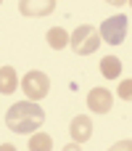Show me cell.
<instances>
[{"label":"cell","instance_id":"obj_10","mask_svg":"<svg viewBox=\"0 0 132 151\" xmlns=\"http://www.w3.org/2000/svg\"><path fill=\"white\" fill-rule=\"evenodd\" d=\"M101 74H103L106 80H116V77L122 74V61H119L116 56H103V58H101Z\"/></svg>","mask_w":132,"mask_h":151},{"label":"cell","instance_id":"obj_6","mask_svg":"<svg viewBox=\"0 0 132 151\" xmlns=\"http://www.w3.org/2000/svg\"><path fill=\"white\" fill-rule=\"evenodd\" d=\"M69 135H71L74 143H85V141H90V135H93V119H90L87 114L74 117L71 125H69Z\"/></svg>","mask_w":132,"mask_h":151},{"label":"cell","instance_id":"obj_9","mask_svg":"<svg viewBox=\"0 0 132 151\" xmlns=\"http://www.w3.org/2000/svg\"><path fill=\"white\" fill-rule=\"evenodd\" d=\"M45 40H48V45H50L53 50H61V48L69 45V32H66L64 27H53V29H48Z\"/></svg>","mask_w":132,"mask_h":151},{"label":"cell","instance_id":"obj_13","mask_svg":"<svg viewBox=\"0 0 132 151\" xmlns=\"http://www.w3.org/2000/svg\"><path fill=\"white\" fill-rule=\"evenodd\" d=\"M108 151H132V141H130V138H124V141H116V143H114Z\"/></svg>","mask_w":132,"mask_h":151},{"label":"cell","instance_id":"obj_7","mask_svg":"<svg viewBox=\"0 0 132 151\" xmlns=\"http://www.w3.org/2000/svg\"><path fill=\"white\" fill-rule=\"evenodd\" d=\"M19 11L24 16H48L56 11V0H21Z\"/></svg>","mask_w":132,"mask_h":151},{"label":"cell","instance_id":"obj_12","mask_svg":"<svg viewBox=\"0 0 132 151\" xmlns=\"http://www.w3.org/2000/svg\"><path fill=\"white\" fill-rule=\"evenodd\" d=\"M116 93H119V98L132 101V80H122V82H119V88H116Z\"/></svg>","mask_w":132,"mask_h":151},{"label":"cell","instance_id":"obj_11","mask_svg":"<svg viewBox=\"0 0 132 151\" xmlns=\"http://www.w3.org/2000/svg\"><path fill=\"white\" fill-rule=\"evenodd\" d=\"M29 151H53V138L48 133H32L29 138Z\"/></svg>","mask_w":132,"mask_h":151},{"label":"cell","instance_id":"obj_4","mask_svg":"<svg viewBox=\"0 0 132 151\" xmlns=\"http://www.w3.org/2000/svg\"><path fill=\"white\" fill-rule=\"evenodd\" d=\"M101 40H106L108 45H122L124 42V35H127V16L124 13H116V16H108L101 29H98Z\"/></svg>","mask_w":132,"mask_h":151},{"label":"cell","instance_id":"obj_5","mask_svg":"<svg viewBox=\"0 0 132 151\" xmlns=\"http://www.w3.org/2000/svg\"><path fill=\"white\" fill-rule=\"evenodd\" d=\"M87 106H90V111H95V114H108L111 106H114L111 90H106V88H93V90L87 93Z\"/></svg>","mask_w":132,"mask_h":151},{"label":"cell","instance_id":"obj_3","mask_svg":"<svg viewBox=\"0 0 132 151\" xmlns=\"http://www.w3.org/2000/svg\"><path fill=\"white\" fill-rule=\"evenodd\" d=\"M21 90H24V96H26L32 104H37L40 98L48 96V90H50V80H48L45 72L32 69V72L24 74V80H21Z\"/></svg>","mask_w":132,"mask_h":151},{"label":"cell","instance_id":"obj_15","mask_svg":"<svg viewBox=\"0 0 132 151\" xmlns=\"http://www.w3.org/2000/svg\"><path fill=\"white\" fill-rule=\"evenodd\" d=\"M0 151H16V146H13V143H3V146H0Z\"/></svg>","mask_w":132,"mask_h":151},{"label":"cell","instance_id":"obj_1","mask_svg":"<svg viewBox=\"0 0 132 151\" xmlns=\"http://www.w3.org/2000/svg\"><path fill=\"white\" fill-rule=\"evenodd\" d=\"M42 122H45V111H42L40 104H32V101H19V104H13V106L5 111V125H8V130L21 133V135L37 133V130L42 127Z\"/></svg>","mask_w":132,"mask_h":151},{"label":"cell","instance_id":"obj_2","mask_svg":"<svg viewBox=\"0 0 132 151\" xmlns=\"http://www.w3.org/2000/svg\"><path fill=\"white\" fill-rule=\"evenodd\" d=\"M69 45H71V50H74L77 56H90V53L98 50V45H101V35H98L95 27L82 24V27H77V29L69 35Z\"/></svg>","mask_w":132,"mask_h":151},{"label":"cell","instance_id":"obj_8","mask_svg":"<svg viewBox=\"0 0 132 151\" xmlns=\"http://www.w3.org/2000/svg\"><path fill=\"white\" fill-rule=\"evenodd\" d=\"M19 88V77L13 66H0V96H13Z\"/></svg>","mask_w":132,"mask_h":151},{"label":"cell","instance_id":"obj_14","mask_svg":"<svg viewBox=\"0 0 132 151\" xmlns=\"http://www.w3.org/2000/svg\"><path fill=\"white\" fill-rule=\"evenodd\" d=\"M61 151H82V146L71 141V143H66V146H64V149H61Z\"/></svg>","mask_w":132,"mask_h":151}]
</instances>
